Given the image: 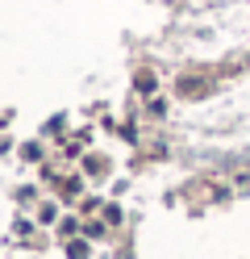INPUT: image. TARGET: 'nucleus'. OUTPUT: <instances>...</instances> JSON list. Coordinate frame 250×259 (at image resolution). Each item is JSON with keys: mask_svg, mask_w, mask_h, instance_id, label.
I'll use <instances>...</instances> for the list:
<instances>
[{"mask_svg": "<svg viewBox=\"0 0 250 259\" xmlns=\"http://www.w3.org/2000/svg\"><path fill=\"white\" fill-rule=\"evenodd\" d=\"M71 259H88V242H71Z\"/></svg>", "mask_w": 250, "mask_h": 259, "instance_id": "f257e3e1", "label": "nucleus"}]
</instances>
